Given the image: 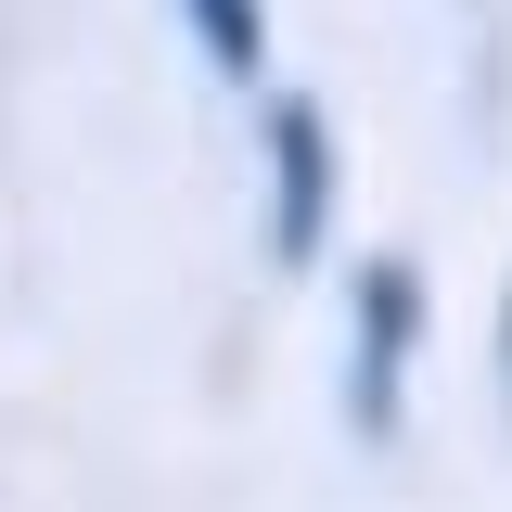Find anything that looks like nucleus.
<instances>
[{"label":"nucleus","instance_id":"nucleus-2","mask_svg":"<svg viewBox=\"0 0 512 512\" xmlns=\"http://www.w3.org/2000/svg\"><path fill=\"white\" fill-rule=\"evenodd\" d=\"M333 180H346L333 116H320L308 90H269V256L282 269H308L333 244Z\"/></svg>","mask_w":512,"mask_h":512},{"label":"nucleus","instance_id":"nucleus-1","mask_svg":"<svg viewBox=\"0 0 512 512\" xmlns=\"http://www.w3.org/2000/svg\"><path fill=\"white\" fill-rule=\"evenodd\" d=\"M410 359H423V269L384 244V256H359V320H346V423L359 436H397Z\"/></svg>","mask_w":512,"mask_h":512},{"label":"nucleus","instance_id":"nucleus-3","mask_svg":"<svg viewBox=\"0 0 512 512\" xmlns=\"http://www.w3.org/2000/svg\"><path fill=\"white\" fill-rule=\"evenodd\" d=\"M192 13V39H205V64L231 77V90H256V64H269V13L256 0H180Z\"/></svg>","mask_w":512,"mask_h":512},{"label":"nucleus","instance_id":"nucleus-4","mask_svg":"<svg viewBox=\"0 0 512 512\" xmlns=\"http://www.w3.org/2000/svg\"><path fill=\"white\" fill-rule=\"evenodd\" d=\"M500 397H512V295H500Z\"/></svg>","mask_w":512,"mask_h":512}]
</instances>
